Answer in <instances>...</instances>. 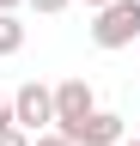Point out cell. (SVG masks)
<instances>
[{"label":"cell","instance_id":"obj_1","mask_svg":"<svg viewBox=\"0 0 140 146\" xmlns=\"http://www.w3.org/2000/svg\"><path fill=\"white\" fill-rule=\"evenodd\" d=\"M140 36V0H110V6H98L92 18V43L98 49H128Z\"/></svg>","mask_w":140,"mask_h":146},{"label":"cell","instance_id":"obj_2","mask_svg":"<svg viewBox=\"0 0 140 146\" xmlns=\"http://www.w3.org/2000/svg\"><path fill=\"white\" fill-rule=\"evenodd\" d=\"M49 104H55V134H73V128L98 110V98H92V85H85V79H61V85H49Z\"/></svg>","mask_w":140,"mask_h":146},{"label":"cell","instance_id":"obj_3","mask_svg":"<svg viewBox=\"0 0 140 146\" xmlns=\"http://www.w3.org/2000/svg\"><path fill=\"white\" fill-rule=\"evenodd\" d=\"M49 122H55V104H49V85H19L12 91V128L19 134H49Z\"/></svg>","mask_w":140,"mask_h":146},{"label":"cell","instance_id":"obj_4","mask_svg":"<svg viewBox=\"0 0 140 146\" xmlns=\"http://www.w3.org/2000/svg\"><path fill=\"white\" fill-rule=\"evenodd\" d=\"M67 140H73V146H116V140H128V134H122V116H116V110H92Z\"/></svg>","mask_w":140,"mask_h":146},{"label":"cell","instance_id":"obj_5","mask_svg":"<svg viewBox=\"0 0 140 146\" xmlns=\"http://www.w3.org/2000/svg\"><path fill=\"white\" fill-rule=\"evenodd\" d=\"M25 49V25H19V12H0V55H19Z\"/></svg>","mask_w":140,"mask_h":146},{"label":"cell","instance_id":"obj_6","mask_svg":"<svg viewBox=\"0 0 140 146\" xmlns=\"http://www.w3.org/2000/svg\"><path fill=\"white\" fill-rule=\"evenodd\" d=\"M25 6H37L43 18H55V12H67V6H73V0H25Z\"/></svg>","mask_w":140,"mask_h":146},{"label":"cell","instance_id":"obj_7","mask_svg":"<svg viewBox=\"0 0 140 146\" xmlns=\"http://www.w3.org/2000/svg\"><path fill=\"white\" fill-rule=\"evenodd\" d=\"M31 146H73L67 134H55V128H49V134H31Z\"/></svg>","mask_w":140,"mask_h":146},{"label":"cell","instance_id":"obj_8","mask_svg":"<svg viewBox=\"0 0 140 146\" xmlns=\"http://www.w3.org/2000/svg\"><path fill=\"white\" fill-rule=\"evenodd\" d=\"M6 128H12V98L0 91V134H6Z\"/></svg>","mask_w":140,"mask_h":146},{"label":"cell","instance_id":"obj_9","mask_svg":"<svg viewBox=\"0 0 140 146\" xmlns=\"http://www.w3.org/2000/svg\"><path fill=\"white\" fill-rule=\"evenodd\" d=\"M0 146H31V134H19V128H6V134H0Z\"/></svg>","mask_w":140,"mask_h":146},{"label":"cell","instance_id":"obj_10","mask_svg":"<svg viewBox=\"0 0 140 146\" xmlns=\"http://www.w3.org/2000/svg\"><path fill=\"white\" fill-rule=\"evenodd\" d=\"M19 6H25V0H0V12H19Z\"/></svg>","mask_w":140,"mask_h":146},{"label":"cell","instance_id":"obj_11","mask_svg":"<svg viewBox=\"0 0 140 146\" xmlns=\"http://www.w3.org/2000/svg\"><path fill=\"white\" fill-rule=\"evenodd\" d=\"M85 6H92V12H98V6H110V0H85Z\"/></svg>","mask_w":140,"mask_h":146},{"label":"cell","instance_id":"obj_12","mask_svg":"<svg viewBox=\"0 0 140 146\" xmlns=\"http://www.w3.org/2000/svg\"><path fill=\"white\" fill-rule=\"evenodd\" d=\"M116 146H140V140H116Z\"/></svg>","mask_w":140,"mask_h":146},{"label":"cell","instance_id":"obj_13","mask_svg":"<svg viewBox=\"0 0 140 146\" xmlns=\"http://www.w3.org/2000/svg\"><path fill=\"white\" fill-rule=\"evenodd\" d=\"M134 49H140V36H134Z\"/></svg>","mask_w":140,"mask_h":146}]
</instances>
